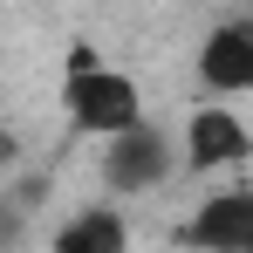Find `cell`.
<instances>
[{"instance_id": "cell-1", "label": "cell", "mask_w": 253, "mask_h": 253, "mask_svg": "<svg viewBox=\"0 0 253 253\" xmlns=\"http://www.w3.org/2000/svg\"><path fill=\"white\" fill-rule=\"evenodd\" d=\"M62 110H69L76 130H89V137L110 144L130 124H144V89H137V76L110 69L96 48H76L69 55V83H62Z\"/></svg>"}, {"instance_id": "cell-3", "label": "cell", "mask_w": 253, "mask_h": 253, "mask_svg": "<svg viewBox=\"0 0 253 253\" xmlns=\"http://www.w3.org/2000/svg\"><path fill=\"white\" fill-rule=\"evenodd\" d=\"M247 151H253V130L240 124L233 110H219V103L192 110V124H185V137H178V165H199V171L247 165Z\"/></svg>"}, {"instance_id": "cell-2", "label": "cell", "mask_w": 253, "mask_h": 253, "mask_svg": "<svg viewBox=\"0 0 253 253\" xmlns=\"http://www.w3.org/2000/svg\"><path fill=\"white\" fill-rule=\"evenodd\" d=\"M171 178H178V137L165 124H130L124 137H110L103 144V185L117 192V199H144V192H165Z\"/></svg>"}, {"instance_id": "cell-5", "label": "cell", "mask_w": 253, "mask_h": 253, "mask_svg": "<svg viewBox=\"0 0 253 253\" xmlns=\"http://www.w3.org/2000/svg\"><path fill=\"white\" fill-rule=\"evenodd\" d=\"M199 89H212V96H247L253 89V28L247 21H219L199 42Z\"/></svg>"}, {"instance_id": "cell-6", "label": "cell", "mask_w": 253, "mask_h": 253, "mask_svg": "<svg viewBox=\"0 0 253 253\" xmlns=\"http://www.w3.org/2000/svg\"><path fill=\"white\" fill-rule=\"evenodd\" d=\"M48 253H130V226H124V212H110V206H83L76 219H62V233H55Z\"/></svg>"}, {"instance_id": "cell-4", "label": "cell", "mask_w": 253, "mask_h": 253, "mask_svg": "<svg viewBox=\"0 0 253 253\" xmlns=\"http://www.w3.org/2000/svg\"><path fill=\"white\" fill-rule=\"evenodd\" d=\"M185 253H253V199L247 192H219L185 219L178 233Z\"/></svg>"}]
</instances>
